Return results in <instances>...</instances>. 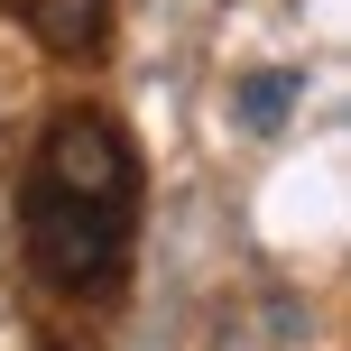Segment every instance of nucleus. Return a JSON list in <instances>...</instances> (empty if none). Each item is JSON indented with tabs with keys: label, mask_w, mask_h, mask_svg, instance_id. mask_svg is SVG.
I'll return each instance as SVG.
<instances>
[{
	"label": "nucleus",
	"mask_w": 351,
	"mask_h": 351,
	"mask_svg": "<svg viewBox=\"0 0 351 351\" xmlns=\"http://www.w3.org/2000/svg\"><path fill=\"white\" fill-rule=\"evenodd\" d=\"M139 139L111 111H56L37 130L28 185H19V250L56 296H111L130 278L139 231Z\"/></svg>",
	"instance_id": "obj_1"
},
{
	"label": "nucleus",
	"mask_w": 351,
	"mask_h": 351,
	"mask_svg": "<svg viewBox=\"0 0 351 351\" xmlns=\"http://www.w3.org/2000/svg\"><path fill=\"white\" fill-rule=\"evenodd\" d=\"M28 28L47 56H65V65H93V56L111 47V0H28Z\"/></svg>",
	"instance_id": "obj_2"
},
{
	"label": "nucleus",
	"mask_w": 351,
	"mask_h": 351,
	"mask_svg": "<svg viewBox=\"0 0 351 351\" xmlns=\"http://www.w3.org/2000/svg\"><path fill=\"white\" fill-rule=\"evenodd\" d=\"M296 93H305V74H287V65H268V74H241V84H231V121H241V130H287Z\"/></svg>",
	"instance_id": "obj_3"
}]
</instances>
